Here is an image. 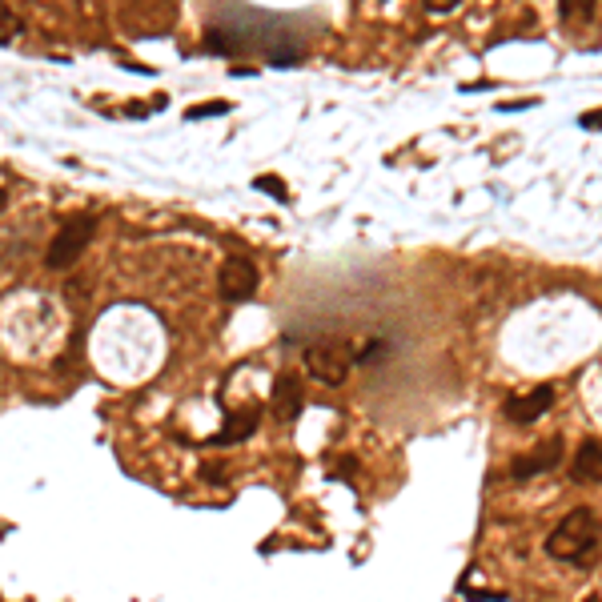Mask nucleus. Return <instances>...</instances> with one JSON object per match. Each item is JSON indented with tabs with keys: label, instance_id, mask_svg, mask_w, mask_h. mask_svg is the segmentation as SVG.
Returning a JSON list of instances; mask_svg holds the SVG:
<instances>
[{
	"label": "nucleus",
	"instance_id": "12",
	"mask_svg": "<svg viewBox=\"0 0 602 602\" xmlns=\"http://www.w3.org/2000/svg\"><path fill=\"white\" fill-rule=\"evenodd\" d=\"M386 354H389V341H386V337H378V341H369V346L361 349V354H358L354 361H358V366H374V361H378V358H386Z\"/></svg>",
	"mask_w": 602,
	"mask_h": 602
},
{
	"label": "nucleus",
	"instance_id": "11",
	"mask_svg": "<svg viewBox=\"0 0 602 602\" xmlns=\"http://www.w3.org/2000/svg\"><path fill=\"white\" fill-rule=\"evenodd\" d=\"M13 36H20V16L13 13L8 0H0V45H8Z\"/></svg>",
	"mask_w": 602,
	"mask_h": 602
},
{
	"label": "nucleus",
	"instance_id": "3",
	"mask_svg": "<svg viewBox=\"0 0 602 602\" xmlns=\"http://www.w3.org/2000/svg\"><path fill=\"white\" fill-rule=\"evenodd\" d=\"M349 369H354V354L337 341H317L306 349V374L321 386H346Z\"/></svg>",
	"mask_w": 602,
	"mask_h": 602
},
{
	"label": "nucleus",
	"instance_id": "6",
	"mask_svg": "<svg viewBox=\"0 0 602 602\" xmlns=\"http://www.w3.org/2000/svg\"><path fill=\"white\" fill-rule=\"evenodd\" d=\"M550 406H555V386H535L530 394L510 398L506 406H502V414H506L510 421H518V426H535Z\"/></svg>",
	"mask_w": 602,
	"mask_h": 602
},
{
	"label": "nucleus",
	"instance_id": "8",
	"mask_svg": "<svg viewBox=\"0 0 602 602\" xmlns=\"http://www.w3.org/2000/svg\"><path fill=\"white\" fill-rule=\"evenodd\" d=\"M257 426H261V410H257V406L229 410V414H225V426H221V434H213L209 441H213V446H237V441H249V438H254Z\"/></svg>",
	"mask_w": 602,
	"mask_h": 602
},
{
	"label": "nucleus",
	"instance_id": "9",
	"mask_svg": "<svg viewBox=\"0 0 602 602\" xmlns=\"http://www.w3.org/2000/svg\"><path fill=\"white\" fill-rule=\"evenodd\" d=\"M570 482L575 486H602V441H582L575 462H570Z\"/></svg>",
	"mask_w": 602,
	"mask_h": 602
},
{
	"label": "nucleus",
	"instance_id": "10",
	"mask_svg": "<svg viewBox=\"0 0 602 602\" xmlns=\"http://www.w3.org/2000/svg\"><path fill=\"white\" fill-rule=\"evenodd\" d=\"M595 5L598 0H558L562 25H586V20L595 16Z\"/></svg>",
	"mask_w": 602,
	"mask_h": 602
},
{
	"label": "nucleus",
	"instance_id": "14",
	"mask_svg": "<svg viewBox=\"0 0 602 602\" xmlns=\"http://www.w3.org/2000/svg\"><path fill=\"white\" fill-rule=\"evenodd\" d=\"M201 478L209 482V486H225V466H217V462H205V466H201Z\"/></svg>",
	"mask_w": 602,
	"mask_h": 602
},
{
	"label": "nucleus",
	"instance_id": "4",
	"mask_svg": "<svg viewBox=\"0 0 602 602\" xmlns=\"http://www.w3.org/2000/svg\"><path fill=\"white\" fill-rule=\"evenodd\" d=\"M257 285H261V274H257V265L249 257H225L221 261V269H217V289H221V297L229 301V306H241V301H249L257 294Z\"/></svg>",
	"mask_w": 602,
	"mask_h": 602
},
{
	"label": "nucleus",
	"instance_id": "2",
	"mask_svg": "<svg viewBox=\"0 0 602 602\" xmlns=\"http://www.w3.org/2000/svg\"><path fill=\"white\" fill-rule=\"evenodd\" d=\"M93 234H97V217H93V213H73V217H65V225L57 229L53 245H48V254H45V265L57 269V274L73 269L77 257L88 249Z\"/></svg>",
	"mask_w": 602,
	"mask_h": 602
},
{
	"label": "nucleus",
	"instance_id": "16",
	"mask_svg": "<svg viewBox=\"0 0 602 602\" xmlns=\"http://www.w3.org/2000/svg\"><path fill=\"white\" fill-rule=\"evenodd\" d=\"M470 602H506L510 595H502V590H466Z\"/></svg>",
	"mask_w": 602,
	"mask_h": 602
},
{
	"label": "nucleus",
	"instance_id": "21",
	"mask_svg": "<svg viewBox=\"0 0 602 602\" xmlns=\"http://www.w3.org/2000/svg\"><path fill=\"white\" fill-rule=\"evenodd\" d=\"M582 602H602V595H586V598H582Z\"/></svg>",
	"mask_w": 602,
	"mask_h": 602
},
{
	"label": "nucleus",
	"instance_id": "17",
	"mask_svg": "<svg viewBox=\"0 0 602 602\" xmlns=\"http://www.w3.org/2000/svg\"><path fill=\"white\" fill-rule=\"evenodd\" d=\"M257 189H261V193H274V197H285V185H281V181H277V177H261V181H257Z\"/></svg>",
	"mask_w": 602,
	"mask_h": 602
},
{
	"label": "nucleus",
	"instance_id": "15",
	"mask_svg": "<svg viewBox=\"0 0 602 602\" xmlns=\"http://www.w3.org/2000/svg\"><path fill=\"white\" fill-rule=\"evenodd\" d=\"M426 5V13H434V16H446V13H454V8L462 5V0H421Z\"/></svg>",
	"mask_w": 602,
	"mask_h": 602
},
{
	"label": "nucleus",
	"instance_id": "13",
	"mask_svg": "<svg viewBox=\"0 0 602 602\" xmlns=\"http://www.w3.org/2000/svg\"><path fill=\"white\" fill-rule=\"evenodd\" d=\"M229 100H209V105H197V109H189V120H197V117H225L229 113Z\"/></svg>",
	"mask_w": 602,
	"mask_h": 602
},
{
	"label": "nucleus",
	"instance_id": "7",
	"mask_svg": "<svg viewBox=\"0 0 602 602\" xmlns=\"http://www.w3.org/2000/svg\"><path fill=\"white\" fill-rule=\"evenodd\" d=\"M274 418L285 426V421H294L301 414V406H306V389H301V378L297 374H277L274 378Z\"/></svg>",
	"mask_w": 602,
	"mask_h": 602
},
{
	"label": "nucleus",
	"instance_id": "20",
	"mask_svg": "<svg viewBox=\"0 0 602 602\" xmlns=\"http://www.w3.org/2000/svg\"><path fill=\"white\" fill-rule=\"evenodd\" d=\"M5 205H8V193H5V189H0V213H5Z\"/></svg>",
	"mask_w": 602,
	"mask_h": 602
},
{
	"label": "nucleus",
	"instance_id": "19",
	"mask_svg": "<svg viewBox=\"0 0 602 602\" xmlns=\"http://www.w3.org/2000/svg\"><path fill=\"white\" fill-rule=\"evenodd\" d=\"M341 466H337V478H349V474H358V462L354 458H337Z\"/></svg>",
	"mask_w": 602,
	"mask_h": 602
},
{
	"label": "nucleus",
	"instance_id": "1",
	"mask_svg": "<svg viewBox=\"0 0 602 602\" xmlns=\"http://www.w3.org/2000/svg\"><path fill=\"white\" fill-rule=\"evenodd\" d=\"M598 542H602V522H598V514H595V510H586V506H578V510H570V514L562 518L555 530H550L546 555L558 558V562H578L582 555H590Z\"/></svg>",
	"mask_w": 602,
	"mask_h": 602
},
{
	"label": "nucleus",
	"instance_id": "18",
	"mask_svg": "<svg viewBox=\"0 0 602 602\" xmlns=\"http://www.w3.org/2000/svg\"><path fill=\"white\" fill-rule=\"evenodd\" d=\"M578 129H602V113H582L578 117Z\"/></svg>",
	"mask_w": 602,
	"mask_h": 602
},
{
	"label": "nucleus",
	"instance_id": "5",
	"mask_svg": "<svg viewBox=\"0 0 602 602\" xmlns=\"http://www.w3.org/2000/svg\"><path fill=\"white\" fill-rule=\"evenodd\" d=\"M562 462V438L555 434L550 441H542V446H535L530 454H518L514 462H510V474H514L518 482L522 478H538V474H550Z\"/></svg>",
	"mask_w": 602,
	"mask_h": 602
}]
</instances>
